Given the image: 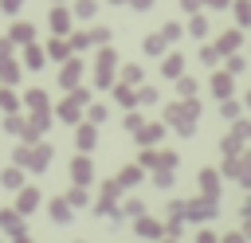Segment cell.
<instances>
[{"instance_id": "6da1fadb", "label": "cell", "mask_w": 251, "mask_h": 243, "mask_svg": "<svg viewBox=\"0 0 251 243\" xmlns=\"http://www.w3.org/2000/svg\"><path fill=\"white\" fill-rule=\"evenodd\" d=\"M12 35H16V39H20V43H27V39H31V35H35V31H31V27H27V24H20V27H16V31H12Z\"/></svg>"}, {"instance_id": "7a4b0ae2", "label": "cell", "mask_w": 251, "mask_h": 243, "mask_svg": "<svg viewBox=\"0 0 251 243\" xmlns=\"http://www.w3.org/2000/svg\"><path fill=\"white\" fill-rule=\"evenodd\" d=\"M51 24H55V31H63V27H67V12H55V16H51Z\"/></svg>"}, {"instance_id": "3957f363", "label": "cell", "mask_w": 251, "mask_h": 243, "mask_svg": "<svg viewBox=\"0 0 251 243\" xmlns=\"http://www.w3.org/2000/svg\"><path fill=\"white\" fill-rule=\"evenodd\" d=\"M20 8V0H4V12H16Z\"/></svg>"}]
</instances>
